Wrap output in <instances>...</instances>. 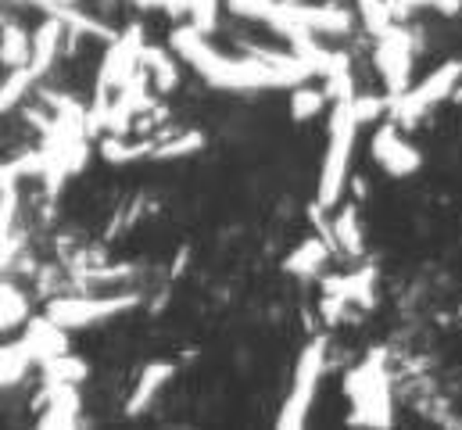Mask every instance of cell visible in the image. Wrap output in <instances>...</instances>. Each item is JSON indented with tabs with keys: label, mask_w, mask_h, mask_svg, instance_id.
<instances>
[{
	"label": "cell",
	"mask_w": 462,
	"mask_h": 430,
	"mask_svg": "<svg viewBox=\"0 0 462 430\" xmlns=\"http://www.w3.org/2000/svg\"><path fill=\"white\" fill-rule=\"evenodd\" d=\"M169 43L216 90H265V87L269 90H294L316 76L312 69H283V65H273L258 54L226 58L205 40V33L198 25H176Z\"/></svg>",
	"instance_id": "1"
},
{
	"label": "cell",
	"mask_w": 462,
	"mask_h": 430,
	"mask_svg": "<svg viewBox=\"0 0 462 430\" xmlns=\"http://www.w3.org/2000/svg\"><path fill=\"white\" fill-rule=\"evenodd\" d=\"M355 133H358V118L351 115L347 101H334L330 111V144L323 154V169H319V205L337 209L347 187V169H351V154H355Z\"/></svg>",
	"instance_id": "2"
},
{
	"label": "cell",
	"mask_w": 462,
	"mask_h": 430,
	"mask_svg": "<svg viewBox=\"0 0 462 430\" xmlns=\"http://www.w3.org/2000/svg\"><path fill=\"white\" fill-rule=\"evenodd\" d=\"M345 388L355 406V424L394 427V402H391V380L383 369V351H369V359L347 373Z\"/></svg>",
	"instance_id": "3"
},
{
	"label": "cell",
	"mask_w": 462,
	"mask_h": 430,
	"mask_svg": "<svg viewBox=\"0 0 462 430\" xmlns=\"http://www.w3.org/2000/svg\"><path fill=\"white\" fill-rule=\"evenodd\" d=\"M323 369H327V341L316 337L305 344L298 366H294V384H291V395L276 416V427L294 430L309 424V413H312V402H316V391H319V380H323Z\"/></svg>",
	"instance_id": "4"
},
{
	"label": "cell",
	"mask_w": 462,
	"mask_h": 430,
	"mask_svg": "<svg viewBox=\"0 0 462 430\" xmlns=\"http://www.w3.org/2000/svg\"><path fill=\"white\" fill-rule=\"evenodd\" d=\"M462 87V61H445L438 65L430 76H423L416 87H409L405 94L391 98V111L398 126H416L430 108H438L441 101L456 98V90Z\"/></svg>",
	"instance_id": "5"
},
{
	"label": "cell",
	"mask_w": 462,
	"mask_h": 430,
	"mask_svg": "<svg viewBox=\"0 0 462 430\" xmlns=\"http://www.w3.org/2000/svg\"><path fill=\"white\" fill-rule=\"evenodd\" d=\"M140 294H112V298H94V294H58L47 302V316L65 326V330H87L97 322L122 316L136 309Z\"/></svg>",
	"instance_id": "6"
},
{
	"label": "cell",
	"mask_w": 462,
	"mask_h": 430,
	"mask_svg": "<svg viewBox=\"0 0 462 430\" xmlns=\"http://www.w3.org/2000/svg\"><path fill=\"white\" fill-rule=\"evenodd\" d=\"M143 25H129L125 33H118L108 43L101 69H97V98H112L118 94L143 65Z\"/></svg>",
	"instance_id": "7"
},
{
	"label": "cell",
	"mask_w": 462,
	"mask_h": 430,
	"mask_svg": "<svg viewBox=\"0 0 462 430\" xmlns=\"http://www.w3.org/2000/svg\"><path fill=\"white\" fill-rule=\"evenodd\" d=\"M376 69L387 83V94L398 98L409 90V72H412V36L405 25L387 29L376 36Z\"/></svg>",
	"instance_id": "8"
},
{
	"label": "cell",
	"mask_w": 462,
	"mask_h": 430,
	"mask_svg": "<svg viewBox=\"0 0 462 430\" xmlns=\"http://www.w3.org/2000/svg\"><path fill=\"white\" fill-rule=\"evenodd\" d=\"M369 151H373V158L380 162V169L387 176H412L423 165L420 147L402 136V126L398 122H380V129L369 140Z\"/></svg>",
	"instance_id": "9"
},
{
	"label": "cell",
	"mask_w": 462,
	"mask_h": 430,
	"mask_svg": "<svg viewBox=\"0 0 462 430\" xmlns=\"http://www.w3.org/2000/svg\"><path fill=\"white\" fill-rule=\"evenodd\" d=\"M65 36H69V25H65L61 18H54V14H47V18L36 25V33H32V58H29V69H32L36 79H43V76L54 69Z\"/></svg>",
	"instance_id": "10"
},
{
	"label": "cell",
	"mask_w": 462,
	"mask_h": 430,
	"mask_svg": "<svg viewBox=\"0 0 462 430\" xmlns=\"http://www.w3.org/2000/svg\"><path fill=\"white\" fill-rule=\"evenodd\" d=\"M69 333H72V330L58 326V322L43 313V316H36V320L25 322L22 341L29 344V351L36 355V362L43 366L47 359H54V355H65V351H69Z\"/></svg>",
	"instance_id": "11"
},
{
	"label": "cell",
	"mask_w": 462,
	"mask_h": 430,
	"mask_svg": "<svg viewBox=\"0 0 462 430\" xmlns=\"http://www.w3.org/2000/svg\"><path fill=\"white\" fill-rule=\"evenodd\" d=\"M79 384H47V409L40 416V427H76L79 424Z\"/></svg>",
	"instance_id": "12"
},
{
	"label": "cell",
	"mask_w": 462,
	"mask_h": 430,
	"mask_svg": "<svg viewBox=\"0 0 462 430\" xmlns=\"http://www.w3.org/2000/svg\"><path fill=\"white\" fill-rule=\"evenodd\" d=\"M172 373H176L172 362H151V366H143V373H140V380H136V388H133V398H129L125 413H129V416H140V413L158 398V391L172 380Z\"/></svg>",
	"instance_id": "13"
},
{
	"label": "cell",
	"mask_w": 462,
	"mask_h": 430,
	"mask_svg": "<svg viewBox=\"0 0 462 430\" xmlns=\"http://www.w3.org/2000/svg\"><path fill=\"white\" fill-rule=\"evenodd\" d=\"M154 147H158L154 136H143V140H129L125 133H105L101 136V158L112 162V165H133L140 158H154Z\"/></svg>",
	"instance_id": "14"
},
{
	"label": "cell",
	"mask_w": 462,
	"mask_h": 430,
	"mask_svg": "<svg viewBox=\"0 0 462 430\" xmlns=\"http://www.w3.org/2000/svg\"><path fill=\"white\" fill-rule=\"evenodd\" d=\"M301 18L316 36H345L351 29V11L337 4H301Z\"/></svg>",
	"instance_id": "15"
},
{
	"label": "cell",
	"mask_w": 462,
	"mask_h": 430,
	"mask_svg": "<svg viewBox=\"0 0 462 430\" xmlns=\"http://www.w3.org/2000/svg\"><path fill=\"white\" fill-rule=\"evenodd\" d=\"M330 240H319V237H309V240H301L287 258H283V269L287 273H294V276H316L323 266H327V258H330Z\"/></svg>",
	"instance_id": "16"
},
{
	"label": "cell",
	"mask_w": 462,
	"mask_h": 430,
	"mask_svg": "<svg viewBox=\"0 0 462 430\" xmlns=\"http://www.w3.org/2000/svg\"><path fill=\"white\" fill-rule=\"evenodd\" d=\"M0 366H4V369H0L4 388H14V384H18V380H25V377H29V369H32V366H40V362H36V355L29 351V344L18 337V341H7V344H4Z\"/></svg>",
	"instance_id": "17"
},
{
	"label": "cell",
	"mask_w": 462,
	"mask_h": 430,
	"mask_svg": "<svg viewBox=\"0 0 462 430\" xmlns=\"http://www.w3.org/2000/svg\"><path fill=\"white\" fill-rule=\"evenodd\" d=\"M43 384H83L87 380V362L83 359H76V355H54V359H47L43 366Z\"/></svg>",
	"instance_id": "18"
},
{
	"label": "cell",
	"mask_w": 462,
	"mask_h": 430,
	"mask_svg": "<svg viewBox=\"0 0 462 430\" xmlns=\"http://www.w3.org/2000/svg\"><path fill=\"white\" fill-rule=\"evenodd\" d=\"M0 305H4V316H0L4 333H11V330H18V326L29 322V298L22 294V287H18L14 280H4V287H0Z\"/></svg>",
	"instance_id": "19"
},
{
	"label": "cell",
	"mask_w": 462,
	"mask_h": 430,
	"mask_svg": "<svg viewBox=\"0 0 462 430\" xmlns=\"http://www.w3.org/2000/svg\"><path fill=\"white\" fill-rule=\"evenodd\" d=\"M32 58V36L18 22H4V65L22 69Z\"/></svg>",
	"instance_id": "20"
},
{
	"label": "cell",
	"mask_w": 462,
	"mask_h": 430,
	"mask_svg": "<svg viewBox=\"0 0 462 430\" xmlns=\"http://www.w3.org/2000/svg\"><path fill=\"white\" fill-rule=\"evenodd\" d=\"M143 69L151 72V83H154L158 90H176L180 69H176V61H172L162 47H143Z\"/></svg>",
	"instance_id": "21"
},
{
	"label": "cell",
	"mask_w": 462,
	"mask_h": 430,
	"mask_svg": "<svg viewBox=\"0 0 462 430\" xmlns=\"http://www.w3.org/2000/svg\"><path fill=\"white\" fill-rule=\"evenodd\" d=\"M394 14H398L394 0H358V22L373 36H383L387 29H394Z\"/></svg>",
	"instance_id": "22"
},
{
	"label": "cell",
	"mask_w": 462,
	"mask_h": 430,
	"mask_svg": "<svg viewBox=\"0 0 462 430\" xmlns=\"http://www.w3.org/2000/svg\"><path fill=\"white\" fill-rule=\"evenodd\" d=\"M327 105H334V101H330V94H327V87L319 90V87H305V83H301V87H294V90H291V115H294L298 122L316 118Z\"/></svg>",
	"instance_id": "23"
},
{
	"label": "cell",
	"mask_w": 462,
	"mask_h": 430,
	"mask_svg": "<svg viewBox=\"0 0 462 430\" xmlns=\"http://www.w3.org/2000/svg\"><path fill=\"white\" fill-rule=\"evenodd\" d=\"M334 240H337V251H345L351 258L362 255V229H358V212L347 205L345 212L334 219Z\"/></svg>",
	"instance_id": "24"
},
{
	"label": "cell",
	"mask_w": 462,
	"mask_h": 430,
	"mask_svg": "<svg viewBox=\"0 0 462 430\" xmlns=\"http://www.w3.org/2000/svg\"><path fill=\"white\" fill-rule=\"evenodd\" d=\"M205 147V136L201 133H180V136H169V140H158L154 147V162H172V158H187V154H198Z\"/></svg>",
	"instance_id": "25"
},
{
	"label": "cell",
	"mask_w": 462,
	"mask_h": 430,
	"mask_svg": "<svg viewBox=\"0 0 462 430\" xmlns=\"http://www.w3.org/2000/svg\"><path fill=\"white\" fill-rule=\"evenodd\" d=\"M32 83H36V76H32L29 65L11 69L7 79H4V90H0V108H4V111H14V108L22 105V98L32 90Z\"/></svg>",
	"instance_id": "26"
},
{
	"label": "cell",
	"mask_w": 462,
	"mask_h": 430,
	"mask_svg": "<svg viewBox=\"0 0 462 430\" xmlns=\"http://www.w3.org/2000/svg\"><path fill=\"white\" fill-rule=\"evenodd\" d=\"M351 115L358 118V126H365V122H376L383 111H391V98H373V94H355L351 101Z\"/></svg>",
	"instance_id": "27"
},
{
	"label": "cell",
	"mask_w": 462,
	"mask_h": 430,
	"mask_svg": "<svg viewBox=\"0 0 462 430\" xmlns=\"http://www.w3.org/2000/svg\"><path fill=\"white\" fill-rule=\"evenodd\" d=\"M276 4H280V0H226V7H230L236 18H247V22H265V25H269V18H273Z\"/></svg>",
	"instance_id": "28"
},
{
	"label": "cell",
	"mask_w": 462,
	"mask_h": 430,
	"mask_svg": "<svg viewBox=\"0 0 462 430\" xmlns=\"http://www.w3.org/2000/svg\"><path fill=\"white\" fill-rule=\"evenodd\" d=\"M456 101H462V87H459V90H456Z\"/></svg>",
	"instance_id": "29"
}]
</instances>
